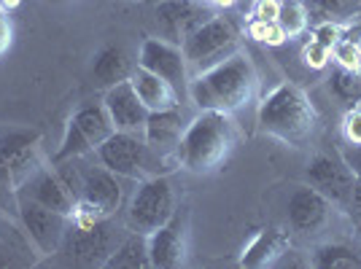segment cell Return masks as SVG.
Masks as SVG:
<instances>
[{"label":"cell","mask_w":361,"mask_h":269,"mask_svg":"<svg viewBox=\"0 0 361 269\" xmlns=\"http://www.w3.org/2000/svg\"><path fill=\"white\" fill-rule=\"evenodd\" d=\"M256 89L259 73L243 51H235L219 65L189 78V97L200 111H219L229 116L254 103Z\"/></svg>","instance_id":"cell-1"},{"label":"cell","mask_w":361,"mask_h":269,"mask_svg":"<svg viewBox=\"0 0 361 269\" xmlns=\"http://www.w3.org/2000/svg\"><path fill=\"white\" fill-rule=\"evenodd\" d=\"M238 124L229 113L200 111L180 134L176 146V165L195 175L213 173L229 159V154L238 146Z\"/></svg>","instance_id":"cell-2"},{"label":"cell","mask_w":361,"mask_h":269,"mask_svg":"<svg viewBox=\"0 0 361 269\" xmlns=\"http://www.w3.org/2000/svg\"><path fill=\"white\" fill-rule=\"evenodd\" d=\"M259 130L300 149L316 130V108L297 84H281L259 103Z\"/></svg>","instance_id":"cell-3"},{"label":"cell","mask_w":361,"mask_h":269,"mask_svg":"<svg viewBox=\"0 0 361 269\" xmlns=\"http://www.w3.org/2000/svg\"><path fill=\"white\" fill-rule=\"evenodd\" d=\"M73 167V159H71ZM62 175V173H60ZM75 196L73 221H97V218H114L121 208L124 189L119 183V175L111 173L108 167L97 165H75L73 178L62 175Z\"/></svg>","instance_id":"cell-4"},{"label":"cell","mask_w":361,"mask_h":269,"mask_svg":"<svg viewBox=\"0 0 361 269\" xmlns=\"http://www.w3.org/2000/svg\"><path fill=\"white\" fill-rule=\"evenodd\" d=\"M176 192L167 175H146L137 180V189L127 205V224L137 234H151L167 224L176 213Z\"/></svg>","instance_id":"cell-5"},{"label":"cell","mask_w":361,"mask_h":269,"mask_svg":"<svg viewBox=\"0 0 361 269\" xmlns=\"http://www.w3.org/2000/svg\"><path fill=\"white\" fill-rule=\"evenodd\" d=\"M238 30L226 16L213 14L208 22H202L183 44L180 51L186 57L189 65V75H197L202 70H208L213 65H219L221 60H226L229 54L238 51Z\"/></svg>","instance_id":"cell-6"},{"label":"cell","mask_w":361,"mask_h":269,"mask_svg":"<svg viewBox=\"0 0 361 269\" xmlns=\"http://www.w3.org/2000/svg\"><path fill=\"white\" fill-rule=\"evenodd\" d=\"M97 162L103 167H108L111 173H116L119 178H146L149 167L154 165V154L149 151L143 132H116L106 137L97 149Z\"/></svg>","instance_id":"cell-7"},{"label":"cell","mask_w":361,"mask_h":269,"mask_svg":"<svg viewBox=\"0 0 361 269\" xmlns=\"http://www.w3.org/2000/svg\"><path fill=\"white\" fill-rule=\"evenodd\" d=\"M68 234L62 239V251L73 258L75 264L84 267H106L108 256L119 245L111 218H97V221H73L71 218Z\"/></svg>","instance_id":"cell-8"},{"label":"cell","mask_w":361,"mask_h":269,"mask_svg":"<svg viewBox=\"0 0 361 269\" xmlns=\"http://www.w3.org/2000/svg\"><path fill=\"white\" fill-rule=\"evenodd\" d=\"M41 165V132L8 130L0 132V183L16 189Z\"/></svg>","instance_id":"cell-9"},{"label":"cell","mask_w":361,"mask_h":269,"mask_svg":"<svg viewBox=\"0 0 361 269\" xmlns=\"http://www.w3.org/2000/svg\"><path fill=\"white\" fill-rule=\"evenodd\" d=\"M16 208H19V221L25 229V237L30 239V245L41 256H54L62 248V239L68 234L71 218L62 215L57 210H49L32 199L16 196Z\"/></svg>","instance_id":"cell-10"},{"label":"cell","mask_w":361,"mask_h":269,"mask_svg":"<svg viewBox=\"0 0 361 269\" xmlns=\"http://www.w3.org/2000/svg\"><path fill=\"white\" fill-rule=\"evenodd\" d=\"M211 16L213 8L202 0H159L154 6V19H157V27H159V38L178 46Z\"/></svg>","instance_id":"cell-11"},{"label":"cell","mask_w":361,"mask_h":269,"mask_svg":"<svg viewBox=\"0 0 361 269\" xmlns=\"http://www.w3.org/2000/svg\"><path fill=\"white\" fill-rule=\"evenodd\" d=\"M305 180L337 205H350L353 199L356 178L340 154H316L305 167Z\"/></svg>","instance_id":"cell-12"},{"label":"cell","mask_w":361,"mask_h":269,"mask_svg":"<svg viewBox=\"0 0 361 269\" xmlns=\"http://www.w3.org/2000/svg\"><path fill=\"white\" fill-rule=\"evenodd\" d=\"M14 194L32 199V202H38V205H44L49 210H57V213L68 215V218H73L75 213V196L71 192V186L51 167L38 165L27 178L16 186Z\"/></svg>","instance_id":"cell-13"},{"label":"cell","mask_w":361,"mask_h":269,"mask_svg":"<svg viewBox=\"0 0 361 269\" xmlns=\"http://www.w3.org/2000/svg\"><path fill=\"white\" fill-rule=\"evenodd\" d=\"M137 65L170 81L180 94H183V89L189 92L192 75H189V65H186V57H183L178 44H170L165 38H146L140 44V51H137Z\"/></svg>","instance_id":"cell-14"},{"label":"cell","mask_w":361,"mask_h":269,"mask_svg":"<svg viewBox=\"0 0 361 269\" xmlns=\"http://www.w3.org/2000/svg\"><path fill=\"white\" fill-rule=\"evenodd\" d=\"M146 239L154 269H178L186 264V213L176 210L173 218L146 234Z\"/></svg>","instance_id":"cell-15"},{"label":"cell","mask_w":361,"mask_h":269,"mask_svg":"<svg viewBox=\"0 0 361 269\" xmlns=\"http://www.w3.org/2000/svg\"><path fill=\"white\" fill-rule=\"evenodd\" d=\"M103 105H106L114 132H143L146 119H149V108L140 103L135 87L130 78H124L119 84L108 87L103 94Z\"/></svg>","instance_id":"cell-16"},{"label":"cell","mask_w":361,"mask_h":269,"mask_svg":"<svg viewBox=\"0 0 361 269\" xmlns=\"http://www.w3.org/2000/svg\"><path fill=\"white\" fill-rule=\"evenodd\" d=\"M331 205L334 202H331L329 196L321 194L318 189L300 186V189H294V194L288 196V224H291L294 232H305V234L318 232V229H324V226L329 224Z\"/></svg>","instance_id":"cell-17"},{"label":"cell","mask_w":361,"mask_h":269,"mask_svg":"<svg viewBox=\"0 0 361 269\" xmlns=\"http://www.w3.org/2000/svg\"><path fill=\"white\" fill-rule=\"evenodd\" d=\"M183 130H186V121L180 116V105L167 108V111H151L146 127H143V140L154 156L173 154V159H176V146H178Z\"/></svg>","instance_id":"cell-18"},{"label":"cell","mask_w":361,"mask_h":269,"mask_svg":"<svg viewBox=\"0 0 361 269\" xmlns=\"http://www.w3.org/2000/svg\"><path fill=\"white\" fill-rule=\"evenodd\" d=\"M291 248V237L286 229L281 226H267L262 232H256V237L243 248L240 267L248 269H262V267H275V261Z\"/></svg>","instance_id":"cell-19"},{"label":"cell","mask_w":361,"mask_h":269,"mask_svg":"<svg viewBox=\"0 0 361 269\" xmlns=\"http://www.w3.org/2000/svg\"><path fill=\"white\" fill-rule=\"evenodd\" d=\"M130 81L135 87L140 103L149 108V113L151 111H167V108H178L180 105V92L170 81L159 78L157 73H151V70L140 68V65L133 68Z\"/></svg>","instance_id":"cell-20"},{"label":"cell","mask_w":361,"mask_h":269,"mask_svg":"<svg viewBox=\"0 0 361 269\" xmlns=\"http://www.w3.org/2000/svg\"><path fill=\"white\" fill-rule=\"evenodd\" d=\"M130 73H133V62L124 46H103L92 60V78L103 89L130 78Z\"/></svg>","instance_id":"cell-21"},{"label":"cell","mask_w":361,"mask_h":269,"mask_svg":"<svg viewBox=\"0 0 361 269\" xmlns=\"http://www.w3.org/2000/svg\"><path fill=\"white\" fill-rule=\"evenodd\" d=\"M71 121H73L81 132L87 134V140H90L94 149H97L106 137L114 134V124H111V116H108V111L103 103L81 105L73 116H71Z\"/></svg>","instance_id":"cell-22"},{"label":"cell","mask_w":361,"mask_h":269,"mask_svg":"<svg viewBox=\"0 0 361 269\" xmlns=\"http://www.w3.org/2000/svg\"><path fill=\"white\" fill-rule=\"evenodd\" d=\"M108 269H146L151 267L149 258V239L146 234H137L133 232L130 237H124L114 248V254L108 256L106 261Z\"/></svg>","instance_id":"cell-23"},{"label":"cell","mask_w":361,"mask_h":269,"mask_svg":"<svg viewBox=\"0 0 361 269\" xmlns=\"http://www.w3.org/2000/svg\"><path fill=\"white\" fill-rule=\"evenodd\" d=\"M310 264L316 269H361V254L345 242H326L310 254Z\"/></svg>","instance_id":"cell-24"},{"label":"cell","mask_w":361,"mask_h":269,"mask_svg":"<svg viewBox=\"0 0 361 269\" xmlns=\"http://www.w3.org/2000/svg\"><path fill=\"white\" fill-rule=\"evenodd\" d=\"M278 25L286 32V38H300L310 25V11L302 0H281L278 8Z\"/></svg>","instance_id":"cell-25"},{"label":"cell","mask_w":361,"mask_h":269,"mask_svg":"<svg viewBox=\"0 0 361 269\" xmlns=\"http://www.w3.org/2000/svg\"><path fill=\"white\" fill-rule=\"evenodd\" d=\"M92 151H94V146H92L90 140H87V134L81 132V130L75 127L73 121L68 119L60 149H57V154H54V165L71 162V159H81V156H87V154H92Z\"/></svg>","instance_id":"cell-26"},{"label":"cell","mask_w":361,"mask_h":269,"mask_svg":"<svg viewBox=\"0 0 361 269\" xmlns=\"http://www.w3.org/2000/svg\"><path fill=\"white\" fill-rule=\"evenodd\" d=\"M331 92L345 100V103H361V70H348V68H334L329 78Z\"/></svg>","instance_id":"cell-27"},{"label":"cell","mask_w":361,"mask_h":269,"mask_svg":"<svg viewBox=\"0 0 361 269\" xmlns=\"http://www.w3.org/2000/svg\"><path fill=\"white\" fill-rule=\"evenodd\" d=\"M313 6L324 19L334 22V19H350L359 14L361 0H313Z\"/></svg>","instance_id":"cell-28"},{"label":"cell","mask_w":361,"mask_h":269,"mask_svg":"<svg viewBox=\"0 0 361 269\" xmlns=\"http://www.w3.org/2000/svg\"><path fill=\"white\" fill-rule=\"evenodd\" d=\"M331 57L337 62V68L361 70V44H356L353 38H340L331 46Z\"/></svg>","instance_id":"cell-29"},{"label":"cell","mask_w":361,"mask_h":269,"mask_svg":"<svg viewBox=\"0 0 361 269\" xmlns=\"http://www.w3.org/2000/svg\"><path fill=\"white\" fill-rule=\"evenodd\" d=\"M248 35H251L254 41H259V44H267V46H281L283 41H288L286 32L281 30L278 22H262V19H251Z\"/></svg>","instance_id":"cell-30"},{"label":"cell","mask_w":361,"mask_h":269,"mask_svg":"<svg viewBox=\"0 0 361 269\" xmlns=\"http://www.w3.org/2000/svg\"><path fill=\"white\" fill-rule=\"evenodd\" d=\"M329 57H331V49L324 44H318L316 38H310V44L302 49V62H305L307 68H313V70L326 68V65H329Z\"/></svg>","instance_id":"cell-31"},{"label":"cell","mask_w":361,"mask_h":269,"mask_svg":"<svg viewBox=\"0 0 361 269\" xmlns=\"http://www.w3.org/2000/svg\"><path fill=\"white\" fill-rule=\"evenodd\" d=\"M343 134H345L348 146H361V108H350L343 116Z\"/></svg>","instance_id":"cell-32"},{"label":"cell","mask_w":361,"mask_h":269,"mask_svg":"<svg viewBox=\"0 0 361 269\" xmlns=\"http://www.w3.org/2000/svg\"><path fill=\"white\" fill-rule=\"evenodd\" d=\"M313 38H316L318 44H324V46H334L340 38H343V30L334 25V22H329V19H324V22H318L316 25V30H313Z\"/></svg>","instance_id":"cell-33"},{"label":"cell","mask_w":361,"mask_h":269,"mask_svg":"<svg viewBox=\"0 0 361 269\" xmlns=\"http://www.w3.org/2000/svg\"><path fill=\"white\" fill-rule=\"evenodd\" d=\"M278 8H281V0H256L254 19H262V22H278Z\"/></svg>","instance_id":"cell-34"},{"label":"cell","mask_w":361,"mask_h":269,"mask_svg":"<svg viewBox=\"0 0 361 269\" xmlns=\"http://www.w3.org/2000/svg\"><path fill=\"white\" fill-rule=\"evenodd\" d=\"M11 44H14V27H11V19H8V14L0 8V57L11 49Z\"/></svg>","instance_id":"cell-35"},{"label":"cell","mask_w":361,"mask_h":269,"mask_svg":"<svg viewBox=\"0 0 361 269\" xmlns=\"http://www.w3.org/2000/svg\"><path fill=\"white\" fill-rule=\"evenodd\" d=\"M340 156L348 165V170L353 173V178L361 180V146H348L345 151H340Z\"/></svg>","instance_id":"cell-36"},{"label":"cell","mask_w":361,"mask_h":269,"mask_svg":"<svg viewBox=\"0 0 361 269\" xmlns=\"http://www.w3.org/2000/svg\"><path fill=\"white\" fill-rule=\"evenodd\" d=\"M350 205L361 213V180H356V186H353V199H350Z\"/></svg>","instance_id":"cell-37"},{"label":"cell","mask_w":361,"mask_h":269,"mask_svg":"<svg viewBox=\"0 0 361 269\" xmlns=\"http://www.w3.org/2000/svg\"><path fill=\"white\" fill-rule=\"evenodd\" d=\"M19 3H22V0H0V8H3L6 14H11V11L19 8Z\"/></svg>","instance_id":"cell-38"},{"label":"cell","mask_w":361,"mask_h":269,"mask_svg":"<svg viewBox=\"0 0 361 269\" xmlns=\"http://www.w3.org/2000/svg\"><path fill=\"white\" fill-rule=\"evenodd\" d=\"M202 3H208V6H219V8H229V6H235L238 0H202Z\"/></svg>","instance_id":"cell-39"},{"label":"cell","mask_w":361,"mask_h":269,"mask_svg":"<svg viewBox=\"0 0 361 269\" xmlns=\"http://www.w3.org/2000/svg\"><path fill=\"white\" fill-rule=\"evenodd\" d=\"M49 3H68V0H49Z\"/></svg>","instance_id":"cell-40"},{"label":"cell","mask_w":361,"mask_h":269,"mask_svg":"<svg viewBox=\"0 0 361 269\" xmlns=\"http://www.w3.org/2000/svg\"><path fill=\"white\" fill-rule=\"evenodd\" d=\"M146 3H154V6H157V3H159V0H146Z\"/></svg>","instance_id":"cell-41"}]
</instances>
